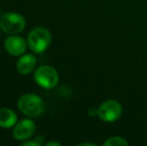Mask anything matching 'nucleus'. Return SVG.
Wrapping results in <instances>:
<instances>
[{
  "instance_id": "8",
  "label": "nucleus",
  "mask_w": 147,
  "mask_h": 146,
  "mask_svg": "<svg viewBox=\"0 0 147 146\" xmlns=\"http://www.w3.org/2000/svg\"><path fill=\"white\" fill-rule=\"evenodd\" d=\"M36 57L33 54H24L21 55L16 63V69L20 74H29L35 69L36 66Z\"/></svg>"
},
{
  "instance_id": "4",
  "label": "nucleus",
  "mask_w": 147,
  "mask_h": 146,
  "mask_svg": "<svg viewBox=\"0 0 147 146\" xmlns=\"http://www.w3.org/2000/svg\"><path fill=\"white\" fill-rule=\"evenodd\" d=\"M123 108L120 102L114 99H109L101 103L97 110L98 117L102 121L107 123L114 122L121 117Z\"/></svg>"
},
{
  "instance_id": "7",
  "label": "nucleus",
  "mask_w": 147,
  "mask_h": 146,
  "mask_svg": "<svg viewBox=\"0 0 147 146\" xmlns=\"http://www.w3.org/2000/svg\"><path fill=\"white\" fill-rule=\"evenodd\" d=\"M4 47L5 50L12 56H21L26 51L27 43L21 36L13 34L5 39Z\"/></svg>"
},
{
  "instance_id": "5",
  "label": "nucleus",
  "mask_w": 147,
  "mask_h": 146,
  "mask_svg": "<svg viewBox=\"0 0 147 146\" xmlns=\"http://www.w3.org/2000/svg\"><path fill=\"white\" fill-rule=\"evenodd\" d=\"M26 22L22 15L18 13H6L0 18V28L5 33L13 35L21 32L25 28Z\"/></svg>"
},
{
  "instance_id": "2",
  "label": "nucleus",
  "mask_w": 147,
  "mask_h": 146,
  "mask_svg": "<svg viewBox=\"0 0 147 146\" xmlns=\"http://www.w3.org/2000/svg\"><path fill=\"white\" fill-rule=\"evenodd\" d=\"M51 33L43 27H36L28 34L27 44L34 53H42L49 47L51 43Z\"/></svg>"
},
{
  "instance_id": "9",
  "label": "nucleus",
  "mask_w": 147,
  "mask_h": 146,
  "mask_svg": "<svg viewBox=\"0 0 147 146\" xmlns=\"http://www.w3.org/2000/svg\"><path fill=\"white\" fill-rule=\"evenodd\" d=\"M17 123L16 113L9 108H0V127L11 128Z\"/></svg>"
},
{
  "instance_id": "1",
  "label": "nucleus",
  "mask_w": 147,
  "mask_h": 146,
  "mask_svg": "<svg viewBox=\"0 0 147 146\" xmlns=\"http://www.w3.org/2000/svg\"><path fill=\"white\" fill-rule=\"evenodd\" d=\"M17 107L20 112L26 116L37 117L44 112L45 104L38 95L27 93L20 96L17 102Z\"/></svg>"
},
{
  "instance_id": "13",
  "label": "nucleus",
  "mask_w": 147,
  "mask_h": 146,
  "mask_svg": "<svg viewBox=\"0 0 147 146\" xmlns=\"http://www.w3.org/2000/svg\"><path fill=\"white\" fill-rule=\"evenodd\" d=\"M79 146H84V145H89V146H95V144L93 143H88V142H83V143H79Z\"/></svg>"
},
{
  "instance_id": "10",
  "label": "nucleus",
  "mask_w": 147,
  "mask_h": 146,
  "mask_svg": "<svg viewBox=\"0 0 147 146\" xmlns=\"http://www.w3.org/2000/svg\"><path fill=\"white\" fill-rule=\"evenodd\" d=\"M103 145L104 146H127L128 142L123 137L113 136V137H109L107 140H105L104 142H103Z\"/></svg>"
},
{
  "instance_id": "12",
  "label": "nucleus",
  "mask_w": 147,
  "mask_h": 146,
  "mask_svg": "<svg viewBox=\"0 0 147 146\" xmlns=\"http://www.w3.org/2000/svg\"><path fill=\"white\" fill-rule=\"evenodd\" d=\"M46 145L47 146H60L61 144H60L59 142H55V141H50V142H47Z\"/></svg>"
},
{
  "instance_id": "11",
  "label": "nucleus",
  "mask_w": 147,
  "mask_h": 146,
  "mask_svg": "<svg viewBox=\"0 0 147 146\" xmlns=\"http://www.w3.org/2000/svg\"><path fill=\"white\" fill-rule=\"evenodd\" d=\"M35 140L37 141V143H38L39 146H40L43 144V140H44V139H43V137L41 136V135H38V136L35 137Z\"/></svg>"
},
{
  "instance_id": "3",
  "label": "nucleus",
  "mask_w": 147,
  "mask_h": 146,
  "mask_svg": "<svg viewBox=\"0 0 147 146\" xmlns=\"http://www.w3.org/2000/svg\"><path fill=\"white\" fill-rule=\"evenodd\" d=\"M34 80L40 87L44 89H52L58 83V72L52 66L42 65L35 70Z\"/></svg>"
},
{
  "instance_id": "6",
  "label": "nucleus",
  "mask_w": 147,
  "mask_h": 146,
  "mask_svg": "<svg viewBox=\"0 0 147 146\" xmlns=\"http://www.w3.org/2000/svg\"><path fill=\"white\" fill-rule=\"evenodd\" d=\"M35 123L31 119H22L14 125L13 136L16 140H28L35 132Z\"/></svg>"
}]
</instances>
